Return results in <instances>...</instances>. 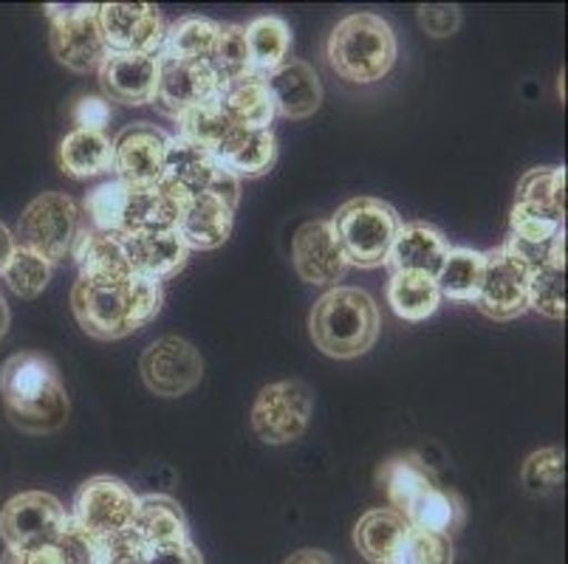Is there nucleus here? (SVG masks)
Listing matches in <instances>:
<instances>
[{
    "instance_id": "a878e982",
    "label": "nucleus",
    "mask_w": 568,
    "mask_h": 564,
    "mask_svg": "<svg viewBox=\"0 0 568 564\" xmlns=\"http://www.w3.org/2000/svg\"><path fill=\"white\" fill-rule=\"evenodd\" d=\"M221 107H224L226 119L232 127H244V131H272L275 122V102L268 93L266 76L250 74L244 80L230 82L221 88L219 96Z\"/></svg>"
},
{
    "instance_id": "9d476101",
    "label": "nucleus",
    "mask_w": 568,
    "mask_h": 564,
    "mask_svg": "<svg viewBox=\"0 0 568 564\" xmlns=\"http://www.w3.org/2000/svg\"><path fill=\"white\" fill-rule=\"evenodd\" d=\"M45 18H49L51 25V51H54L60 65H65L74 74L100 71V65L108 57V49L105 40H102L100 23H97L94 3H77V7L49 3Z\"/></svg>"
},
{
    "instance_id": "37998d69",
    "label": "nucleus",
    "mask_w": 568,
    "mask_h": 564,
    "mask_svg": "<svg viewBox=\"0 0 568 564\" xmlns=\"http://www.w3.org/2000/svg\"><path fill=\"white\" fill-rule=\"evenodd\" d=\"M560 232H566V221L515 204L513 217H509V237L520 243H549Z\"/></svg>"
},
{
    "instance_id": "393cba45",
    "label": "nucleus",
    "mask_w": 568,
    "mask_h": 564,
    "mask_svg": "<svg viewBox=\"0 0 568 564\" xmlns=\"http://www.w3.org/2000/svg\"><path fill=\"white\" fill-rule=\"evenodd\" d=\"M215 158L230 175L241 178H261L277 162V139L272 131H244L232 127L230 136L215 147Z\"/></svg>"
},
{
    "instance_id": "2f4dec72",
    "label": "nucleus",
    "mask_w": 568,
    "mask_h": 564,
    "mask_svg": "<svg viewBox=\"0 0 568 564\" xmlns=\"http://www.w3.org/2000/svg\"><path fill=\"white\" fill-rule=\"evenodd\" d=\"M244 38L255 74H272V71H277L288 60V51H292V29L277 14H261L252 23H246Z\"/></svg>"
},
{
    "instance_id": "603ef678",
    "label": "nucleus",
    "mask_w": 568,
    "mask_h": 564,
    "mask_svg": "<svg viewBox=\"0 0 568 564\" xmlns=\"http://www.w3.org/2000/svg\"><path fill=\"white\" fill-rule=\"evenodd\" d=\"M14 248H18V243H14V235L7 229V226L0 224V274H3V268H7L9 257L14 255Z\"/></svg>"
},
{
    "instance_id": "49530a36",
    "label": "nucleus",
    "mask_w": 568,
    "mask_h": 564,
    "mask_svg": "<svg viewBox=\"0 0 568 564\" xmlns=\"http://www.w3.org/2000/svg\"><path fill=\"white\" fill-rule=\"evenodd\" d=\"M71 119H74L77 127L82 131H97L105 133V127L111 124V105H108L105 96H80L71 107Z\"/></svg>"
},
{
    "instance_id": "a18cd8bd",
    "label": "nucleus",
    "mask_w": 568,
    "mask_h": 564,
    "mask_svg": "<svg viewBox=\"0 0 568 564\" xmlns=\"http://www.w3.org/2000/svg\"><path fill=\"white\" fill-rule=\"evenodd\" d=\"M100 564H148V545L136 536V531L108 536L100 545Z\"/></svg>"
},
{
    "instance_id": "412c9836",
    "label": "nucleus",
    "mask_w": 568,
    "mask_h": 564,
    "mask_svg": "<svg viewBox=\"0 0 568 564\" xmlns=\"http://www.w3.org/2000/svg\"><path fill=\"white\" fill-rule=\"evenodd\" d=\"M268 93L275 102V113L283 119H301L314 116L323 105V82L317 71L303 60H286L277 71L266 74Z\"/></svg>"
},
{
    "instance_id": "de8ad7c7",
    "label": "nucleus",
    "mask_w": 568,
    "mask_h": 564,
    "mask_svg": "<svg viewBox=\"0 0 568 564\" xmlns=\"http://www.w3.org/2000/svg\"><path fill=\"white\" fill-rule=\"evenodd\" d=\"M418 23L430 38H450L462 25L458 7H418Z\"/></svg>"
},
{
    "instance_id": "dca6fc26",
    "label": "nucleus",
    "mask_w": 568,
    "mask_h": 564,
    "mask_svg": "<svg viewBox=\"0 0 568 564\" xmlns=\"http://www.w3.org/2000/svg\"><path fill=\"white\" fill-rule=\"evenodd\" d=\"M170 136L151 122H133L113 139V173L119 181L153 189L164 181Z\"/></svg>"
},
{
    "instance_id": "0eeeda50",
    "label": "nucleus",
    "mask_w": 568,
    "mask_h": 564,
    "mask_svg": "<svg viewBox=\"0 0 568 564\" xmlns=\"http://www.w3.org/2000/svg\"><path fill=\"white\" fill-rule=\"evenodd\" d=\"M80 226L82 212L74 198L63 193H43L26 206V212L20 215L14 243L20 248H29V252L40 255L51 266H57L65 257H71Z\"/></svg>"
},
{
    "instance_id": "72a5a7b5",
    "label": "nucleus",
    "mask_w": 568,
    "mask_h": 564,
    "mask_svg": "<svg viewBox=\"0 0 568 564\" xmlns=\"http://www.w3.org/2000/svg\"><path fill=\"white\" fill-rule=\"evenodd\" d=\"M484 279V252L475 248H450L436 274L442 299L450 302H475Z\"/></svg>"
},
{
    "instance_id": "f257e3e1",
    "label": "nucleus",
    "mask_w": 568,
    "mask_h": 564,
    "mask_svg": "<svg viewBox=\"0 0 568 564\" xmlns=\"http://www.w3.org/2000/svg\"><path fill=\"white\" fill-rule=\"evenodd\" d=\"M164 305L162 283L128 277L119 283H88L77 279L71 288V310L91 339L116 341L136 334L159 317Z\"/></svg>"
},
{
    "instance_id": "c9c22d12",
    "label": "nucleus",
    "mask_w": 568,
    "mask_h": 564,
    "mask_svg": "<svg viewBox=\"0 0 568 564\" xmlns=\"http://www.w3.org/2000/svg\"><path fill=\"white\" fill-rule=\"evenodd\" d=\"M515 204L566 221V170L537 167L518 181Z\"/></svg>"
},
{
    "instance_id": "cd10ccee",
    "label": "nucleus",
    "mask_w": 568,
    "mask_h": 564,
    "mask_svg": "<svg viewBox=\"0 0 568 564\" xmlns=\"http://www.w3.org/2000/svg\"><path fill=\"white\" fill-rule=\"evenodd\" d=\"M379 485L385 489L387 500L394 505L396 514H405L418 496L427 494L430 489H436V478L427 469V463L418 454L405 452L396 454V458H387L385 463L379 465Z\"/></svg>"
},
{
    "instance_id": "864d4df0",
    "label": "nucleus",
    "mask_w": 568,
    "mask_h": 564,
    "mask_svg": "<svg viewBox=\"0 0 568 564\" xmlns=\"http://www.w3.org/2000/svg\"><path fill=\"white\" fill-rule=\"evenodd\" d=\"M9 330V305L7 299H3V294H0V339L7 336Z\"/></svg>"
},
{
    "instance_id": "6ab92c4d",
    "label": "nucleus",
    "mask_w": 568,
    "mask_h": 564,
    "mask_svg": "<svg viewBox=\"0 0 568 564\" xmlns=\"http://www.w3.org/2000/svg\"><path fill=\"white\" fill-rule=\"evenodd\" d=\"M97 74L108 102L128 107L153 105L159 88V54H108Z\"/></svg>"
},
{
    "instance_id": "bb28decb",
    "label": "nucleus",
    "mask_w": 568,
    "mask_h": 564,
    "mask_svg": "<svg viewBox=\"0 0 568 564\" xmlns=\"http://www.w3.org/2000/svg\"><path fill=\"white\" fill-rule=\"evenodd\" d=\"M133 531L148 547L175 545L190 540L187 516L173 496L148 494L139 496V511L133 520Z\"/></svg>"
},
{
    "instance_id": "4be33fe9",
    "label": "nucleus",
    "mask_w": 568,
    "mask_h": 564,
    "mask_svg": "<svg viewBox=\"0 0 568 564\" xmlns=\"http://www.w3.org/2000/svg\"><path fill=\"white\" fill-rule=\"evenodd\" d=\"M447 252H450V240L436 226L422 224V221H416V224H402L385 266L390 274L413 271L436 277Z\"/></svg>"
},
{
    "instance_id": "3c124183",
    "label": "nucleus",
    "mask_w": 568,
    "mask_h": 564,
    "mask_svg": "<svg viewBox=\"0 0 568 564\" xmlns=\"http://www.w3.org/2000/svg\"><path fill=\"white\" fill-rule=\"evenodd\" d=\"M283 564H337V562L332 558V553L314 551V547H303V551L292 553Z\"/></svg>"
},
{
    "instance_id": "c85d7f7f",
    "label": "nucleus",
    "mask_w": 568,
    "mask_h": 564,
    "mask_svg": "<svg viewBox=\"0 0 568 564\" xmlns=\"http://www.w3.org/2000/svg\"><path fill=\"white\" fill-rule=\"evenodd\" d=\"M60 167L71 178H97L113 170V142L105 133L74 127L60 142Z\"/></svg>"
},
{
    "instance_id": "4468645a",
    "label": "nucleus",
    "mask_w": 568,
    "mask_h": 564,
    "mask_svg": "<svg viewBox=\"0 0 568 564\" xmlns=\"http://www.w3.org/2000/svg\"><path fill=\"white\" fill-rule=\"evenodd\" d=\"M144 387L162 398L187 396L201 384L204 376V359L182 336H162L142 353L139 361Z\"/></svg>"
},
{
    "instance_id": "ea45409f",
    "label": "nucleus",
    "mask_w": 568,
    "mask_h": 564,
    "mask_svg": "<svg viewBox=\"0 0 568 564\" xmlns=\"http://www.w3.org/2000/svg\"><path fill=\"white\" fill-rule=\"evenodd\" d=\"M51 271H54V266L51 263H45L43 257L34 255V252H29V248H14V255L9 257L7 268H3V283L9 286V291L14 294V297L20 299H34L40 297V294L45 291V286H49L51 279Z\"/></svg>"
},
{
    "instance_id": "f704fd0d",
    "label": "nucleus",
    "mask_w": 568,
    "mask_h": 564,
    "mask_svg": "<svg viewBox=\"0 0 568 564\" xmlns=\"http://www.w3.org/2000/svg\"><path fill=\"white\" fill-rule=\"evenodd\" d=\"M215 34H219V23L206 18H182L168 25L164 31V43L159 57L179 62H210L213 54Z\"/></svg>"
},
{
    "instance_id": "8fccbe9b",
    "label": "nucleus",
    "mask_w": 568,
    "mask_h": 564,
    "mask_svg": "<svg viewBox=\"0 0 568 564\" xmlns=\"http://www.w3.org/2000/svg\"><path fill=\"white\" fill-rule=\"evenodd\" d=\"M0 564H63L60 553L54 547H45V551L34 553H12L7 551V556L0 558Z\"/></svg>"
},
{
    "instance_id": "c03bdc74",
    "label": "nucleus",
    "mask_w": 568,
    "mask_h": 564,
    "mask_svg": "<svg viewBox=\"0 0 568 564\" xmlns=\"http://www.w3.org/2000/svg\"><path fill=\"white\" fill-rule=\"evenodd\" d=\"M100 545L102 540H97L94 534H88L85 527L77 525L69 514V522H65L54 551L60 553L63 564H100Z\"/></svg>"
},
{
    "instance_id": "473e14b6",
    "label": "nucleus",
    "mask_w": 568,
    "mask_h": 564,
    "mask_svg": "<svg viewBox=\"0 0 568 564\" xmlns=\"http://www.w3.org/2000/svg\"><path fill=\"white\" fill-rule=\"evenodd\" d=\"M464 516H467V511H464L462 496L456 491L436 485V489L418 496L416 503L402 514V520L407 522V527L430 531V534H442L453 540V534L464 525Z\"/></svg>"
},
{
    "instance_id": "6e6552de",
    "label": "nucleus",
    "mask_w": 568,
    "mask_h": 564,
    "mask_svg": "<svg viewBox=\"0 0 568 564\" xmlns=\"http://www.w3.org/2000/svg\"><path fill=\"white\" fill-rule=\"evenodd\" d=\"M69 511L49 491H23L0 511V540L12 553L54 547L63 534Z\"/></svg>"
},
{
    "instance_id": "20e7f679",
    "label": "nucleus",
    "mask_w": 568,
    "mask_h": 564,
    "mask_svg": "<svg viewBox=\"0 0 568 564\" xmlns=\"http://www.w3.org/2000/svg\"><path fill=\"white\" fill-rule=\"evenodd\" d=\"M379 308L363 288L337 286L314 302L308 334L317 350L332 359H359L379 339Z\"/></svg>"
},
{
    "instance_id": "4c0bfd02",
    "label": "nucleus",
    "mask_w": 568,
    "mask_h": 564,
    "mask_svg": "<svg viewBox=\"0 0 568 564\" xmlns=\"http://www.w3.org/2000/svg\"><path fill=\"white\" fill-rule=\"evenodd\" d=\"M529 310L566 319V255L551 257L529 274Z\"/></svg>"
},
{
    "instance_id": "a19ab883",
    "label": "nucleus",
    "mask_w": 568,
    "mask_h": 564,
    "mask_svg": "<svg viewBox=\"0 0 568 564\" xmlns=\"http://www.w3.org/2000/svg\"><path fill=\"white\" fill-rule=\"evenodd\" d=\"M562 478H566V454L560 447L537 449L526 458L520 469V483L529 496H549L560 491Z\"/></svg>"
},
{
    "instance_id": "f8f14e48",
    "label": "nucleus",
    "mask_w": 568,
    "mask_h": 564,
    "mask_svg": "<svg viewBox=\"0 0 568 564\" xmlns=\"http://www.w3.org/2000/svg\"><path fill=\"white\" fill-rule=\"evenodd\" d=\"M164 181L182 186L187 195H215L237 209L241 201V181L226 173L210 150L195 147L179 136H170L164 155Z\"/></svg>"
},
{
    "instance_id": "aec40b11",
    "label": "nucleus",
    "mask_w": 568,
    "mask_h": 564,
    "mask_svg": "<svg viewBox=\"0 0 568 564\" xmlns=\"http://www.w3.org/2000/svg\"><path fill=\"white\" fill-rule=\"evenodd\" d=\"M122 246H125L133 274L144 279H156V283L175 277L190 257V248L184 246L175 229L136 232L131 237H122Z\"/></svg>"
},
{
    "instance_id": "f3484780",
    "label": "nucleus",
    "mask_w": 568,
    "mask_h": 564,
    "mask_svg": "<svg viewBox=\"0 0 568 564\" xmlns=\"http://www.w3.org/2000/svg\"><path fill=\"white\" fill-rule=\"evenodd\" d=\"M294 271L308 286H334L348 274V257L332 229V221H312L292 240Z\"/></svg>"
},
{
    "instance_id": "9b49d317",
    "label": "nucleus",
    "mask_w": 568,
    "mask_h": 564,
    "mask_svg": "<svg viewBox=\"0 0 568 564\" xmlns=\"http://www.w3.org/2000/svg\"><path fill=\"white\" fill-rule=\"evenodd\" d=\"M139 511V494L125 480L100 474L80 485L74 496V509L69 511L71 520L82 525L97 540L125 534L131 531Z\"/></svg>"
},
{
    "instance_id": "423d86ee",
    "label": "nucleus",
    "mask_w": 568,
    "mask_h": 564,
    "mask_svg": "<svg viewBox=\"0 0 568 564\" xmlns=\"http://www.w3.org/2000/svg\"><path fill=\"white\" fill-rule=\"evenodd\" d=\"M332 229L348 257V266L379 268L390 255L402 221L390 204L363 195L339 206L332 217Z\"/></svg>"
},
{
    "instance_id": "79ce46f5",
    "label": "nucleus",
    "mask_w": 568,
    "mask_h": 564,
    "mask_svg": "<svg viewBox=\"0 0 568 564\" xmlns=\"http://www.w3.org/2000/svg\"><path fill=\"white\" fill-rule=\"evenodd\" d=\"M456 562V547L450 536L430 534V531H416L407 527L405 540L399 542L390 564H453Z\"/></svg>"
},
{
    "instance_id": "f03ea898",
    "label": "nucleus",
    "mask_w": 568,
    "mask_h": 564,
    "mask_svg": "<svg viewBox=\"0 0 568 564\" xmlns=\"http://www.w3.org/2000/svg\"><path fill=\"white\" fill-rule=\"evenodd\" d=\"M0 401L9 421L29 434H49L69 421V396L54 361L43 353H14L0 367Z\"/></svg>"
},
{
    "instance_id": "ddd939ff",
    "label": "nucleus",
    "mask_w": 568,
    "mask_h": 564,
    "mask_svg": "<svg viewBox=\"0 0 568 564\" xmlns=\"http://www.w3.org/2000/svg\"><path fill=\"white\" fill-rule=\"evenodd\" d=\"M97 23L108 54H159L168 31L162 12L151 3H102Z\"/></svg>"
},
{
    "instance_id": "2eb2a0df",
    "label": "nucleus",
    "mask_w": 568,
    "mask_h": 564,
    "mask_svg": "<svg viewBox=\"0 0 568 564\" xmlns=\"http://www.w3.org/2000/svg\"><path fill=\"white\" fill-rule=\"evenodd\" d=\"M473 305L498 322L518 319L529 310V271L504 246L484 252V279Z\"/></svg>"
},
{
    "instance_id": "b1692460",
    "label": "nucleus",
    "mask_w": 568,
    "mask_h": 564,
    "mask_svg": "<svg viewBox=\"0 0 568 564\" xmlns=\"http://www.w3.org/2000/svg\"><path fill=\"white\" fill-rule=\"evenodd\" d=\"M71 257L80 266V279H88V283H119V279L133 277L122 240L91 229L88 224L80 226Z\"/></svg>"
},
{
    "instance_id": "a211bd4d",
    "label": "nucleus",
    "mask_w": 568,
    "mask_h": 564,
    "mask_svg": "<svg viewBox=\"0 0 568 564\" xmlns=\"http://www.w3.org/2000/svg\"><path fill=\"white\" fill-rule=\"evenodd\" d=\"M221 96V82L213 74L210 62H179L159 57V88L153 105L168 116L179 119L201 102H213Z\"/></svg>"
},
{
    "instance_id": "58836bf2",
    "label": "nucleus",
    "mask_w": 568,
    "mask_h": 564,
    "mask_svg": "<svg viewBox=\"0 0 568 564\" xmlns=\"http://www.w3.org/2000/svg\"><path fill=\"white\" fill-rule=\"evenodd\" d=\"M175 122H179V139L195 144V147L210 150V153H215V147H219L232 131V122L226 119L219 100L201 102V105L190 107V111H184Z\"/></svg>"
},
{
    "instance_id": "5701e85b",
    "label": "nucleus",
    "mask_w": 568,
    "mask_h": 564,
    "mask_svg": "<svg viewBox=\"0 0 568 564\" xmlns=\"http://www.w3.org/2000/svg\"><path fill=\"white\" fill-rule=\"evenodd\" d=\"M232 224H235V206L226 201L215 198V195H190L184 215L179 221V237L190 252H213V248L224 246L232 235Z\"/></svg>"
},
{
    "instance_id": "39448f33",
    "label": "nucleus",
    "mask_w": 568,
    "mask_h": 564,
    "mask_svg": "<svg viewBox=\"0 0 568 564\" xmlns=\"http://www.w3.org/2000/svg\"><path fill=\"white\" fill-rule=\"evenodd\" d=\"M399 43L394 25L382 14L356 12L339 20L325 43V60L332 71L356 85H371L390 74Z\"/></svg>"
},
{
    "instance_id": "09e8293b",
    "label": "nucleus",
    "mask_w": 568,
    "mask_h": 564,
    "mask_svg": "<svg viewBox=\"0 0 568 564\" xmlns=\"http://www.w3.org/2000/svg\"><path fill=\"white\" fill-rule=\"evenodd\" d=\"M148 564H204L193 540L175 542V545L148 547Z\"/></svg>"
},
{
    "instance_id": "7ed1b4c3",
    "label": "nucleus",
    "mask_w": 568,
    "mask_h": 564,
    "mask_svg": "<svg viewBox=\"0 0 568 564\" xmlns=\"http://www.w3.org/2000/svg\"><path fill=\"white\" fill-rule=\"evenodd\" d=\"M190 195L182 186L162 181L153 189H139L125 181H105L85 195L88 226L113 237H131L148 229H179Z\"/></svg>"
},
{
    "instance_id": "c756f323",
    "label": "nucleus",
    "mask_w": 568,
    "mask_h": 564,
    "mask_svg": "<svg viewBox=\"0 0 568 564\" xmlns=\"http://www.w3.org/2000/svg\"><path fill=\"white\" fill-rule=\"evenodd\" d=\"M387 305L405 322H425L442 305L436 277L413 271H394L387 279Z\"/></svg>"
},
{
    "instance_id": "e433bc0d",
    "label": "nucleus",
    "mask_w": 568,
    "mask_h": 564,
    "mask_svg": "<svg viewBox=\"0 0 568 564\" xmlns=\"http://www.w3.org/2000/svg\"><path fill=\"white\" fill-rule=\"evenodd\" d=\"M210 69L219 76L221 88L230 82L244 80V76L255 74L252 71L250 49H246L244 25L235 23H219V34H215L213 54H210Z\"/></svg>"
},
{
    "instance_id": "7c9ffc66",
    "label": "nucleus",
    "mask_w": 568,
    "mask_h": 564,
    "mask_svg": "<svg viewBox=\"0 0 568 564\" xmlns=\"http://www.w3.org/2000/svg\"><path fill=\"white\" fill-rule=\"evenodd\" d=\"M405 534L407 522L394 509H374L356 522L354 545L371 564H390Z\"/></svg>"
},
{
    "instance_id": "1a4fd4ad",
    "label": "nucleus",
    "mask_w": 568,
    "mask_h": 564,
    "mask_svg": "<svg viewBox=\"0 0 568 564\" xmlns=\"http://www.w3.org/2000/svg\"><path fill=\"white\" fill-rule=\"evenodd\" d=\"M314 392L306 381L288 379L263 387L252 403V429L268 447L301 441L312 423Z\"/></svg>"
}]
</instances>
